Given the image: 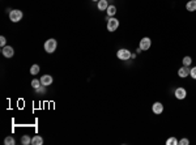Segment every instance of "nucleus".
I'll use <instances>...</instances> for the list:
<instances>
[{"label":"nucleus","instance_id":"nucleus-25","mask_svg":"<svg viewBox=\"0 0 196 145\" xmlns=\"http://www.w3.org/2000/svg\"><path fill=\"white\" fill-rule=\"evenodd\" d=\"M92 2H100V0H92Z\"/></svg>","mask_w":196,"mask_h":145},{"label":"nucleus","instance_id":"nucleus-24","mask_svg":"<svg viewBox=\"0 0 196 145\" xmlns=\"http://www.w3.org/2000/svg\"><path fill=\"white\" fill-rule=\"evenodd\" d=\"M5 43H7V39H5V37H4V35H2V37H0V46H2V47L7 46Z\"/></svg>","mask_w":196,"mask_h":145},{"label":"nucleus","instance_id":"nucleus-8","mask_svg":"<svg viewBox=\"0 0 196 145\" xmlns=\"http://www.w3.org/2000/svg\"><path fill=\"white\" fill-rule=\"evenodd\" d=\"M2 54L5 58H12L14 55V50H13V47H11V46H4V47H2Z\"/></svg>","mask_w":196,"mask_h":145},{"label":"nucleus","instance_id":"nucleus-16","mask_svg":"<svg viewBox=\"0 0 196 145\" xmlns=\"http://www.w3.org/2000/svg\"><path fill=\"white\" fill-rule=\"evenodd\" d=\"M39 71H41V67H39L38 64H33L30 67V73L31 74H38Z\"/></svg>","mask_w":196,"mask_h":145},{"label":"nucleus","instance_id":"nucleus-15","mask_svg":"<svg viewBox=\"0 0 196 145\" xmlns=\"http://www.w3.org/2000/svg\"><path fill=\"white\" fill-rule=\"evenodd\" d=\"M21 144H22V145H29V144H31L30 136H29V135H24V136L21 137Z\"/></svg>","mask_w":196,"mask_h":145},{"label":"nucleus","instance_id":"nucleus-20","mask_svg":"<svg viewBox=\"0 0 196 145\" xmlns=\"http://www.w3.org/2000/svg\"><path fill=\"white\" fill-rule=\"evenodd\" d=\"M41 85H42V84H41V80H37V78H34V80L31 81V86H33L34 89H38Z\"/></svg>","mask_w":196,"mask_h":145},{"label":"nucleus","instance_id":"nucleus-13","mask_svg":"<svg viewBox=\"0 0 196 145\" xmlns=\"http://www.w3.org/2000/svg\"><path fill=\"white\" fill-rule=\"evenodd\" d=\"M31 144L33 145H42L43 144L42 136H33L31 137Z\"/></svg>","mask_w":196,"mask_h":145},{"label":"nucleus","instance_id":"nucleus-6","mask_svg":"<svg viewBox=\"0 0 196 145\" xmlns=\"http://www.w3.org/2000/svg\"><path fill=\"white\" fill-rule=\"evenodd\" d=\"M174 96H175L176 99L182 101V99H184V98L187 97V90L184 89V88H182V86H179V88H176V89H175Z\"/></svg>","mask_w":196,"mask_h":145},{"label":"nucleus","instance_id":"nucleus-21","mask_svg":"<svg viewBox=\"0 0 196 145\" xmlns=\"http://www.w3.org/2000/svg\"><path fill=\"white\" fill-rule=\"evenodd\" d=\"M37 94H46V86L45 85H41L38 89H35Z\"/></svg>","mask_w":196,"mask_h":145},{"label":"nucleus","instance_id":"nucleus-19","mask_svg":"<svg viewBox=\"0 0 196 145\" xmlns=\"http://www.w3.org/2000/svg\"><path fill=\"white\" fill-rule=\"evenodd\" d=\"M182 63H183V65L190 67V65H191V63H192V58H191V56H184V58H183V60H182Z\"/></svg>","mask_w":196,"mask_h":145},{"label":"nucleus","instance_id":"nucleus-14","mask_svg":"<svg viewBox=\"0 0 196 145\" xmlns=\"http://www.w3.org/2000/svg\"><path fill=\"white\" fill-rule=\"evenodd\" d=\"M107 16L109 17H114L115 16V13H116V7L115 5H109V8H107Z\"/></svg>","mask_w":196,"mask_h":145},{"label":"nucleus","instance_id":"nucleus-18","mask_svg":"<svg viewBox=\"0 0 196 145\" xmlns=\"http://www.w3.org/2000/svg\"><path fill=\"white\" fill-rule=\"evenodd\" d=\"M4 144L5 145H14L16 141H14V139L12 136H7L5 139H4Z\"/></svg>","mask_w":196,"mask_h":145},{"label":"nucleus","instance_id":"nucleus-4","mask_svg":"<svg viewBox=\"0 0 196 145\" xmlns=\"http://www.w3.org/2000/svg\"><path fill=\"white\" fill-rule=\"evenodd\" d=\"M118 27H119V20L115 18V17H110L107 20V30L109 31H115Z\"/></svg>","mask_w":196,"mask_h":145},{"label":"nucleus","instance_id":"nucleus-11","mask_svg":"<svg viewBox=\"0 0 196 145\" xmlns=\"http://www.w3.org/2000/svg\"><path fill=\"white\" fill-rule=\"evenodd\" d=\"M97 8L100 11H107V8H109L107 0H100V2H97Z\"/></svg>","mask_w":196,"mask_h":145},{"label":"nucleus","instance_id":"nucleus-22","mask_svg":"<svg viewBox=\"0 0 196 145\" xmlns=\"http://www.w3.org/2000/svg\"><path fill=\"white\" fill-rule=\"evenodd\" d=\"M190 76L194 78V80H196V67H194V68L190 69Z\"/></svg>","mask_w":196,"mask_h":145},{"label":"nucleus","instance_id":"nucleus-2","mask_svg":"<svg viewBox=\"0 0 196 145\" xmlns=\"http://www.w3.org/2000/svg\"><path fill=\"white\" fill-rule=\"evenodd\" d=\"M116 56H118V59L125 61V60H129V59L132 58V52L128 49H120V50H118Z\"/></svg>","mask_w":196,"mask_h":145},{"label":"nucleus","instance_id":"nucleus-10","mask_svg":"<svg viewBox=\"0 0 196 145\" xmlns=\"http://www.w3.org/2000/svg\"><path fill=\"white\" fill-rule=\"evenodd\" d=\"M178 74H179V77H182V78L190 76V68H188V67H186V65H183L182 68H179Z\"/></svg>","mask_w":196,"mask_h":145},{"label":"nucleus","instance_id":"nucleus-7","mask_svg":"<svg viewBox=\"0 0 196 145\" xmlns=\"http://www.w3.org/2000/svg\"><path fill=\"white\" fill-rule=\"evenodd\" d=\"M152 111L156 114V115H161L163 112V105L161 102H154L152 106Z\"/></svg>","mask_w":196,"mask_h":145},{"label":"nucleus","instance_id":"nucleus-9","mask_svg":"<svg viewBox=\"0 0 196 145\" xmlns=\"http://www.w3.org/2000/svg\"><path fill=\"white\" fill-rule=\"evenodd\" d=\"M52 81H54V78H52V76H50V74H43L41 77V84L45 86H50L52 84Z\"/></svg>","mask_w":196,"mask_h":145},{"label":"nucleus","instance_id":"nucleus-1","mask_svg":"<svg viewBox=\"0 0 196 145\" xmlns=\"http://www.w3.org/2000/svg\"><path fill=\"white\" fill-rule=\"evenodd\" d=\"M56 46H58V42H56V39H54V38H50V39H47V41L45 42V51L47 54H52L55 50H56Z\"/></svg>","mask_w":196,"mask_h":145},{"label":"nucleus","instance_id":"nucleus-17","mask_svg":"<svg viewBox=\"0 0 196 145\" xmlns=\"http://www.w3.org/2000/svg\"><path fill=\"white\" fill-rule=\"evenodd\" d=\"M176 144H179V141L176 140V137H175V136L169 137V139L166 140V145H176Z\"/></svg>","mask_w":196,"mask_h":145},{"label":"nucleus","instance_id":"nucleus-3","mask_svg":"<svg viewBox=\"0 0 196 145\" xmlns=\"http://www.w3.org/2000/svg\"><path fill=\"white\" fill-rule=\"evenodd\" d=\"M22 11H20V9H12L9 12V20L12 22H18V21H21V18H22Z\"/></svg>","mask_w":196,"mask_h":145},{"label":"nucleus","instance_id":"nucleus-23","mask_svg":"<svg viewBox=\"0 0 196 145\" xmlns=\"http://www.w3.org/2000/svg\"><path fill=\"white\" fill-rule=\"evenodd\" d=\"M179 144H180V145H188V144H190V140L184 137V139H180V140H179Z\"/></svg>","mask_w":196,"mask_h":145},{"label":"nucleus","instance_id":"nucleus-12","mask_svg":"<svg viewBox=\"0 0 196 145\" xmlns=\"http://www.w3.org/2000/svg\"><path fill=\"white\" fill-rule=\"evenodd\" d=\"M186 9L188 12H195L196 11V0H190V2L186 4Z\"/></svg>","mask_w":196,"mask_h":145},{"label":"nucleus","instance_id":"nucleus-5","mask_svg":"<svg viewBox=\"0 0 196 145\" xmlns=\"http://www.w3.org/2000/svg\"><path fill=\"white\" fill-rule=\"evenodd\" d=\"M150 46H152V41H150V38H148V37H144V38H141L140 39V43H139V47L143 51H147L150 49Z\"/></svg>","mask_w":196,"mask_h":145}]
</instances>
